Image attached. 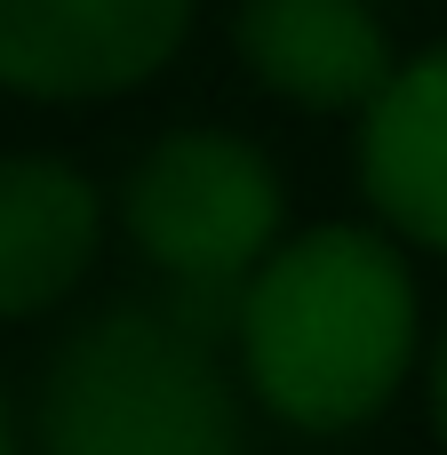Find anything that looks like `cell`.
Here are the masks:
<instances>
[{
    "mask_svg": "<svg viewBox=\"0 0 447 455\" xmlns=\"http://www.w3.org/2000/svg\"><path fill=\"white\" fill-rule=\"evenodd\" d=\"M416 384H424V416H432V440L447 448V312L424 328V368H416Z\"/></svg>",
    "mask_w": 447,
    "mask_h": 455,
    "instance_id": "obj_8",
    "label": "cell"
},
{
    "mask_svg": "<svg viewBox=\"0 0 447 455\" xmlns=\"http://www.w3.org/2000/svg\"><path fill=\"white\" fill-rule=\"evenodd\" d=\"M352 176L368 224H384L408 256L447 264V40L400 56L352 112Z\"/></svg>",
    "mask_w": 447,
    "mask_h": 455,
    "instance_id": "obj_5",
    "label": "cell"
},
{
    "mask_svg": "<svg viewBox=\"0 0 447 455\" xmlns=\"http://www.w3.org/2000/svg\"><path fill=\"white\" fill-rule=\"evenodd\" d=\"M112 216L128 248L168 280V296L200 312L208 328H224L232 288L288 232V176L256 136L224 120H184L128 160Z\"/></svg>",
    "mask_w": 447,
    "mask_h": 455,
    "instance_id": "obj_3",
    "label": "cell"
},
{
    "mask_svg": "<svg viewBox=\"0 0 447 455\" xmlns=\"http://www.w3.org/2000/svg\"><path fill=\"white\" fill-rule=\"evenodd\" d=\"M200 0H0V96L16 104H112L152 88Z\"/></svg>",
    "mask_w": 447,
    "mask_h": 455,
    "instance_id": "obj_4",
    "label": "cell"
},
{
    "mask_svg": "<svg viewBox=\"0 0 447 455\" xmlns=\"http://www.w3.org/2000/svg\"><path fill=\"white\" fill-rule=\"evenodd\" d=\"M248 416L224 328L176 296L104 304L48 352L24 455H248Z\"/></svg>",
    "mask_w": 447,
    "mask_h": 455,
    "instance_id": "obj_2",
    "label": "cell"
},
{
    "mask_svg": "<svg viewBox=\"0 0 447 455\" xmlns=\"http://www.w3.org/2000/svg\"><path fill=\"white\" fill-rule=\"evenodd\" d=\"M0 455H24V424H16V408H8V392H0Z\"/></svg>",
    "mask_w": 447,
    "mask_h": 455,
    "instance_id": "obj_9",
    "label": "cell"
},
{
    "mask_svg": "<svg viewBox=\"0 0 447 455\" xmlns=\"http://www.w3.org/2000/svg\"><path fill=\"white\" fill-rule=\"evenodd\" d=\"M232 56L264 96L320 120H352L400 64L384 0H240Z\"/></svg>",
    "mask_w": 447,
    "mask_h": 455,
    "instance_id": "obj_6",
    "label": "cell"
},
{
    "mask_svg": "<svg viewBox=\"0 0 447 455\" xmlns=\"http://www.w3.org/2000/svg\"><path fill=\"white\" fill-rule=\"evenodd\" d=\"M424 280L384 224H304L224 304V352L256 416L344 440L368 432L424 368Z\"/></svg>",
    "mask_w": 447,
    "mask_h": 455,
    "instance_id": "obj_1",
    "label": "cell"
},
{
    "mask_svg": "<svg viewBox=\"0 0 447 455\" xmlns=\"http://www.w3.org/2000/svg\"><path fill=\"white\" fill-rule=\"evenodd\" d=\"M112 200L56 152H0V328L64 312L104 264Z\"/></svg>",
    "mask_w": 447,
    "mask_h": 455,
    "instance_id": "obj_7",
    "label": "cell"
}]
</instances>
